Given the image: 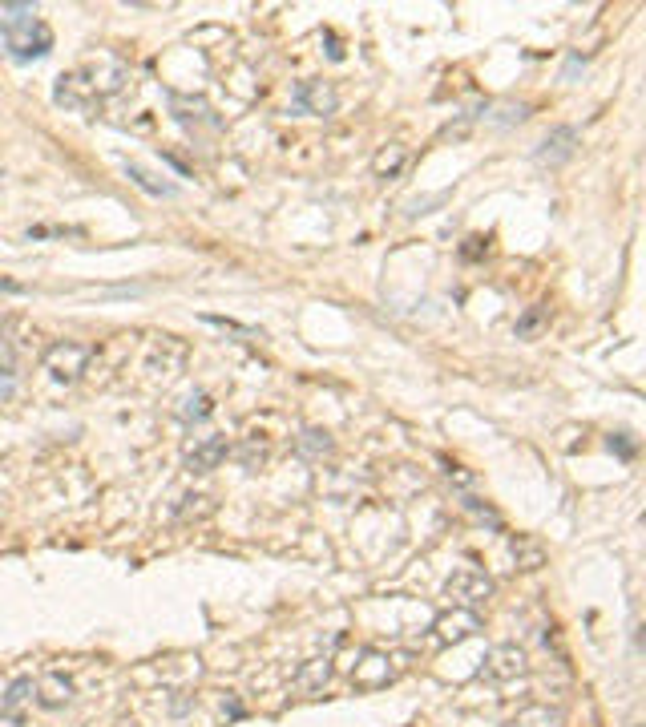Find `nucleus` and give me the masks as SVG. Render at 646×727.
<instances>
[{"label":"nucleus","mask_w":646,"mask_h":727,"mask_svg":"<svg viewBox=\"0 0 646 727\" xmlns=\"http://www.w3.org/2000/svg\"><path fill=\"white\" fill-rule=\"evenodd\" d=\"M126 77H130V69H126L122 57H114V53H97L93 61H85V65H77V69H69V73L57 77L53 101H57V106H65V110L85 114V110L97 106L101 97L118 93V89L126 85Z\"/></svg>","instance_id":"obj_1"},{"label":"nucleus","mask_w":646,"mask_h":727,"mask_svg":"<svg viewBox=\"0 0 646 727\" xmlns=\"http://www.w3.org/2000/svg\"><path fill=\"white\" fill-rule=\"evenodd\" d=\"M0 41H5L9 57H17V61H37V57H45L53 49V33L33 17L0 21Z\"/></svg>","instance_id":"obj_2"},{"label":"nucleus","mask_w":646,"mask_h":727,"mask_svg":"<svg viewBox=\"0 0 646 727\" xmlns=\"http://www.w3.org/2000/svg\"><path fill=\"white\" fill-rule=\"evenodd\" d=\"M89 360H93V348L89 344H73V340H57L49 352H45V372L57 380V384H73L89 372Z\"/></svg>","instance_id":"obj_3"},{"label":"nucleus","mask_w":646,"mask_h":727,"mask_svg":"<svg viewBox=\"0 0 646 727\" xmlns=\"http://www.w3.org/2000/svg\"><path fill=\"white\" fill-rule=\"evenodd\" d=\"M449 598L457 602V606H465V610H473L477 602H489L493 598V578L485 574V570H477V566H461L453 578H449Z\"/></svg>","instance_id":"obj_4"},{"label":"nucleus","mask_w":646,"mask_h":727,"mask_svg":"<svg viewBox=\"0 0 646 727\" xmlns=\"http://www.w3.org/2000/svg\"><path fill=\"white\" fill-rule=\"evenodd\" d=\"M477 631H481V614H477V610H465V606H453V610H445V614L433 622V639H437L441 647H457V643L473 639Z\"/></svg>","instance_id":"obj_5"},{"label":"nucleus","mask_w":646,"mask_h":727,"mask_svg":"<svg viewBox=\"0 0 646 727\" xmlns=\"http://www.w3.org/2000/svg\"><path fill=\"white\" fill-rule=\"evenodd\" d=\"M340 106V93L332 89V81H299L295 97H291V110L299 114H315V118H328Z\"/></svg>","instance_id":"obj_6"},{"label":"nucleus","mask_w":646,"mask_h":727,"mask_svg":"<svg viewBox=\"0 0 646 727\" xmlns=\"http://www.w3.org/2000/svg\"><path fill=\"white\" fill-rule=\"evenodd\" d=\"M525 667H529V659H525V651H521L517 643H501V647H493L489 659H485V675H489L493 683L517 679V675H525Z\"/></svg>","instance_id":"obj_7"},{"label":"nucleus","mask_w":646,"mask_h":727,"mask_svg":"<svg viewBox=\"0 0 646 727\" xmlns=\"http://www.w3.org/2000/svg\"><path fill=\"white\" fill-rule=\"evenodd\" d=\"M33 699H37V707H45V711H61V707L73 699V679H69L65 671H45V675L33 683Z\"/></svg>","instance_id":"obj_8"},{"label":"nucleus","mask_w":646,"mask_h":727,"mask_svg":"<svg viewBox=\"0 0 646 727\" xmlns=\"http://www.w3.org/2000/svg\"><path fill=\"white\" fill-rule=\"evenodd\" d=\"M227 453H231L227 437H202V441H194L186 449V469L190 473H210V469H219L227 461Z\"/></svg>","instance_id":"obj_9"},{"label":"nucleus","mask_w":646,"mask_h":727,"mask_svg":"<svg viewBox=\"0 0 646 727\" xmlns=\"http://www.w3.org/2000/svg\"><path fill=\"white\" fill-rule=\"evenodd\" d=\"M574 150H578V130L574 126H558V130H550L542 138V146H537V162H542V166H562V162L574 158Z\"/></svg>","instance_id":"obj_10"},{"label":"nucleus","mask_w":646,"mask_h":727,"mask_svg":"<svg viewBox=\"0 0 646 727\" xmlns=\"http://www.w3.org/2000/svg\"><path fill=\"white\" fill-rule=\"evenodd\" d=\"M182 364H186V344H178L174 336H162L154 356H150V372L154 376H178Z\"/></svg>","instance_id":"obj_11"},{"label":"nucleus","mask_w":646,"mask_h":727,"mask_svg":"<svg viewBox=\"0 0 646 727\" xmlns=\"http://www.w3.org/2000/svg\"><path fill=\"white\" fill-rule=\"evenodd\" d=\"M328 679H332V659L328 655H323V659H307L295 671V687L299 691H319V687H328Z\"/></svg>","instance_id":"obj_12"},{"label":"nucleus","mask_w":646,"mask_h":727,"mask_svg":"<svg viewBox=\"0 0 646 727\" xmlns=\"http://www.w3.org/2000/svg\"><path fill=\"white\" fill-rule=\"evenodd\" d=\"M295 449H299V457H307V461H323V457H332L336 441L323 433V429H303L299 441H295Z\"/></svg>","instance_id":"obj_13"},{"label":"nucleus","mask_w":646,"mask_h":727,"mask_svg":"<svg viewBox=\"0 0 646 727\" xmlns=\"http://www.w3.org/2000/svg\"><path fill=\"white\" fill-rule=\"evenodd\" d=\"M404 162H408V150H404V146H384V150L376 154V162H372V174H376V178H396V174L404 170Z\"/></svg>","instance_id":"obj_14"},{"label":"nucleus","mask_w":646,"mask_h":727,"mask_svg":"<svg viewBox=\"0 0 646 727\" xmlns=\"http://www.w3.org/2000/svg\"><path fill=\"white\" fill-rule=\"evenodd\" d=\"M214 412V400L206 396V392H190L186 400H182V408H178V417L182 421H206Z\"/></svg>","instance_id":"obj_15"},{"label":"nucleus","mask_w":646,"mask_h":727,"mask_svg":"<svg viewBox=\"0 0 646 727\" xmlns=\"http://www.w3.org/2000/svg\"><path fill=\"white\" fill-rule=\"evenodd\" d=\"M126 174L134 178V186H142V190H146V194H154V198H170V194H174V186H170V182H154V174H146L138 162H130V166H126Z\"/></svg>","instance_id":"obj_16"},{"label":"nucleus","mask_w":646,"mask_h":727,"mask_svg":"<svg viewBox=\"0 0 646 727\" xmlns=\"http://www.w3.org/2000/svg\"><path fill=\"white\" fill-rule=\"evenodd\" d=\"M25 699H33V679H13L5 699H0V711H17Z\"/></svg>","instance_id":"obj_17"},{"label":"nucleus","mask_w":646,"mask_h":727,"mask_svg":"<svg viewBox=\"0 0 646 727\" xmlns=\"http://www.w3.org/2000/svg\"><path fill=\"white\" fill-rule=\"evenodd\" d=\"M542 320H546V307H529L525 316L517 320V336H529V332H533L537 324H542Z\"/></svg>","instance_id":"obj_18"},{"label":"nucleus","mask_w":646,"mask_h":727,"mask_svg":"<svg viewBox=\"0 0 646 727\" xmlns=\"http://www.w3.org/2000/svg\"><path fill=\"white\" fill-rule=\"evenodd\" d=\"M263 457H267V449H263V445H255V441H247V449L239 453V461H243L247 469H255V465H259Z\"/></svg>","instance_id":"obj_19"}]
</instances>
